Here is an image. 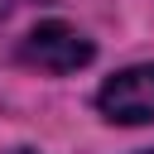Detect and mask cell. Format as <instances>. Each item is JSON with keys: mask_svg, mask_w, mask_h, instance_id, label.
I'll use <instances>...</instances> for the list:
<instances>
[{"mask_svg": "<svg viewBox=\"0 0 154 154\" xmlns=\"http://www.w3.org/2000/svg\"><path fill=\"white\" fill-rule=\"evenodd\" d=\"M144 154H154V149H144Z\"/></svg>", "mask_w": 154, "mask_h": 154, "instance_id": "obj_4", "label": "cell"}, {"mask_svg": "<svg viewBox=\"0 0 154 154\" xmlns=\"http://www.w3.org/2000/svg\"><path fill=\"white\" fill-rule=\"evenodd\" d=\"M19 58L29 67H38V72H77V67H87L96 58V48H91V38L82 29H72L63 19H43L38 29L24 34Z\"/></svg>", "mask_w": 154, "mask_h": 154, "instance_id": "obj_1", "label": "cell"}, {"mask_svg": "<svg viewBox=\"0 0 154 154\" xmlns=\"http://www.w3.org/2000/svg\"><path fill=\"white\" fill-rule=\"evenodd\" d=\"M96 111L116 125H149L154 120V63L106 77L96 91Z\"/></svg>", "mask_w": 154, "mask_h": 154, "instance_id": "obj_2", "label": "cell"}, {"mask_svg": "<svg viewBox=\"0 0 154 154\" xmlns=\"http://www.w3.org/2000/svg\"><path fill=\"white\" fill-rule=\"evenodd\" d=\"M10 154H34V149H10Z\"/></svg>", "mask_w": 154, "mask_h": 154, "instance_id": "obj_3", "label": "cell"}]
</instances>
